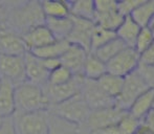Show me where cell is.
Masks as SVG:
<instances>
[{"label": "cell", "instance_id": "6da1fadb", "mask_svg": "<svg viewBox=\"0 0 154 134\" xmlns=\"http://www.w3.org/2000/svg\"><path fill=\"white\" fill-rule=\"evenodd\" d=\"M3 4L6 10L4 27L19 36L45 23L41 1H3Z\"/></svg>", "mask_w": 154, "mask_h": 134}, {"label": "cell", "instance_id": "7a4b0ae2", "mask_svg": "<svg viewBox=\"0 0 154 134\" xmlns=\"http://www.w3.org/2000/svg\"><path fill=\"white\" fill-rule=\"evenodd\" d=\"M49 102L43 88L29 82L15 86V112L48 111Z\"/></svg>", "mask_w": 154, "mask_h": 134}, {"label": "cell", "instance_id": "3957f363", "mask_svg": "<svg viewBox=\"0 0 154 134\" xmlns=\"http://www.w3.org/2000/svg\"><path fill=\"white\" fill-rule=\"evenodd\" d=\"M90 111L91 110L89 109L81 93L60 104L51 106L48 109V112L51 113L79 126H82L86 122Z\"/></svg>", "mask_w": 154, "mask_h": 134}, {"label": "cell", "instance_id": "277c9868", "mask_svg": "<svg viewBox=\"0 0 154 134\" xmlns=\"http://www.w3.org/2000/svg\"><path fill=\"white\" fill-rule=\"evenodd\" d=\"M48 111L15 112L13 122L17 134H48Z\"/></svg>", "mask_w": 154, "mask_h": 134}, {"label": "cell", "instance_id": "5b68a950", "mask_svg": "<svg viewBox=\"0 0 154 134\" xmlns=\"http://www.w3.org/2000/svg\"><path fill=\"white\" fill-rule=\"evenodd\" d=\"M148 88L150 86L137 70L127 75L124 78L122 91L114 101V107L122 111H128L134 100Z\"/></svg>", "mask_w": 154, "mask_h": 134}, {"label": "cell", "instance_id": "8992f818", "mask_svg": "<svg viewBox=\"0 0 154 134\" xmlns=\"http://www.w3.org/2000/svg\"><path fill=\"white\" fill-rule=\"evenodd\" d=\"M140 66V55L133 47H126L106 63L107 72L125 78L135 72Z\"/></svg>", "mask_w": 154, "mask_h": 134}, {"label": "cell", "instance_id": "52a82bcc", "mask_svg": "<svg viewBox=\"0 0 154 134\" xmlns=\"http://www.w3.org/2000/svg\"><path fill=\"white\" fill-rule=\"evenodd\" d=\"M95 17L94 24L102 29L116 32L121 25L124 17L119 13L116 1L111 0H97L94 1Z\"/></svg>", "mask_w": 154, "mask_h": 134}, {"label": "cell", "instance_id": "ba28073f", "mask_svg": "<svg viewBox=\"0 0 154 134\" xmlns=\"http://www.w3.org/2000/svg\"><path fill=\"white\" fill-rule=\"evenodd\" d=\"M84 78L75 75L68 83L62 84V85L53 86L46 84L43 88L45 96L49 102V105H57L64 101L71 99L72 96L81 93L82 84H83Z\"/></svg>", "mask_w": 154, "mask_h": 134}, {"label": "cell", "instance_id": "9c48e42d", "mask_svg": "<svg viewBox=\"0 0 154 134\" xmlns=\"http://www.w3.org/2000/svg\"><path fill=\"white\" fill-rule=\"evenodd\" d=\"M0 78L15 86L26 82L24 56H0Z\"/></svg>", "mask_w": 154, "mask_h": 134}, {"label": "cell", "instance_id": "30bf717a", "mask_svg": "<svg viewBox=\"0 0 154 134\" xmlns=\"http://www.w3.org/2000/svg\"><path fill=\"white\" fill-rule=\"evenodd\" d=\"M81 94L91 111L114 107V100L110 99L101 89L97 81L84 79L83 84H82Z\"/></svg>", "mask_w": 154, "mask_h": 134}, {"label": "cell", "instance_id": "8fae6325", "mask_svg": "<svg viewBox=\"0 0 154 134\" xmlns=\"http://www.w3.org/2000/svg\"><path fill=\"white\" fill-rule=\"evenodd\" d=\"M126 112L127 111H122L116 107L92 110L90 111L89 115L84 124L86 125L90 133L93 134L100 129L105 128L109 125L116 124Z\"/></svg>", "mask_w": 154, "mask_h": 134}, {"label": "cell", "instance_id": "7c38bea8", "mask_svg": "<svg viewBox=\"0 0 154 134\" xmlns=\"http://www.w3.org/2000/svg\"><path fill=\"white\" fill-rule=\"evenodd\" d=\"M71 19H72V29L67 38V41L70 44L78 45L85 49L87 53H90L91 37L95 27L94 22L75 17H71Z\"/></svg>", "mask_w": 154, "mask_h": 134}, {"label": "cell", "instance_id": "4fadbf2b", "mask_svg": "<svg viewBox=\"0 0 154 134\" xmlns=\"http://www.w3.org/2000/svg\"><path fill=\"white\" fill-rule=\"evenodd\" d=\"M25 62V80L34 85L44 87L47 84L49 72L44 68L42 61L35 57L29 51L24 53Z\"/></svg>", "mask_w": 154, "mask_h": 134}, {"label": "cell", "instance_id": "5bb4252c", "mask_svg": "<svg viewBox=\"0 0 154 134\" xmlns=\"http://www.w3.org/2000/svg\"><path fill=\"white\" fill-rule=\"evenodd\" d=\"M26 51L22 37L6 27L0 29V56H24Z\"/></svg>", "mask_w": 154, "mask_h": 134}, {"label": "cell", "instance_id": "9a60e30c", "mask_svg": "<svg viewBox=\"0 0 154 134\" xmlns=\"http://www.w3.org/2000/svg\"><path fill=\"white\" fill-rule=\"evenodd\" d=\"M88 53L78 45L70 44L67 50L60 58L61 65L71 71L73 75L83 77V67Z\"/></svg>", "mask_w": 154, "mask_h": 134}, {"label": "cell", "instance_id": "2e32d148", "mask_svg": "<svg viewBox=\"0 0 154 134\" xmlns=\"http://www.w3.org/2000/svg\"><path fill=\"white\" fill-rule=\"evenodd\" d=\"M22 40L26 46L27 51L40 48L56 41L49 29L45 26V24L36 26L25 33L22 36Z\"/></svg>", "mask_w": 154, "mask_h": 134}, {"label": "cell", "instance_id": "e0dca14e", "mask_svg": "<svg viewBox=\"0 0 154 134\" xmlns=\"http://www.w3.org/2000/svg\"><path fill=\"white\" fill-rule=\"evenodd\" d=\"M154 88L150 87L134 100L128 109V113L142 122L144 117L153 109Z\"/></svg>", "mask_w": 154, "mask_h": 134}, {"label": "cell", "instance_id": "ac0fdd59", "mask_svg": "<svg viewBox=\"0 0 154 134\" xmlns=\"http://www.w3.org/2000/svg\"><path fill=\"white\" fill-rule=\"evenodd\" d=\"M15 110V85L2 79L0 85V117L12 116Z\"/></svg>", "mask_w": 154, "mask_h": 134}, {"label": "cell", "instance_id": "d6986e66", "mask_svg": "<svg viewBox=\"0 0 154 134\" xmlns=\"http://www.w3.org/2000/svg\"><path fill=\"white\" fill-rule=\"evenodd\" d=\"M44 24L49 29L55 40H67L72 29V19L70 16L64 18H45Z\"/></svg>", "mask_w": 154, "mask_h": 134}, {"label": "cell", "instance_id": "ffe728a7", "mask_svg": "<svg viewBox=\"0 0 154 134\" xmlns=\"http://www.w3.org/2000/svg\"><path fill=\"white\" fill-rule=\"evenodd\" d=\"M140 29L142 27L130 16L124 17V20L116 31V38L122 40L128 47H133Z\"/></svg>", "mask_w": 154, "mask_h": 134}, {"label": "cell", "instance_id": "44dd1931", "mask_svg": "<svg viewBox=\"0 0 154 134\" xmlns=\"http://www.w3.org/2000/svg\"><path fill=\"white\" fill-rule=\"evenodd\" d=\"M69 45H70V43L67 40H61V41L56 40L48 45H45V46L40 47V48H37V49H32L29 53L41 60L60 59L63 53L67 50Z\"/></svg>", "mask_w": 154, "mask_h": 134}, {"label": "cell", "instance_id": "7402d4cb", "mask_svg": "<svg viewBox=\"0 0 154 134\" xmlns=\"http://www.w3.org/2000/svg\"><path fill=\"white\" fill-rule=\"evenodd\" d=\"M107 73L106 63L100 60L94 53H88L83 67V78L90 81H97Z\"/></svg>", "mask_w": 154, "mask_h": 134}, {"label": "cell", "instance_id": "603a6c76", "mask_svg": "<svg viewBox=\"0 0 154 134\" xmlns=\"http://www.w3.org/2000/svg\"><path fill=\"white\" fill-rule=\"evenodd\" d=\"M48 134H80V126L48 112Z\"/></svg>", "mask_w": 154, "mask_h": 134}, {"label": "cell", "instance_id": "cb8c5ba5", "mask_svg": "<svg viewBox=\"0 0 154 134\" xmlns=\"http://www.w3.org/2000/svg\"><path fill=\"white\" fill-rule=\"evenodd\" d=\"M69 14L75 18L93 22L95 17L94 1H90V0L69 1Z\"/></svg>", "mask_w": 154, "mask_h": 134}, {"label": "cell", "instance_id": "d4e9b609", "mask_svg": "<svg viewBox=\"0 0 154 134\" xmlns=\"http://www.w3.org/2000/svg\"><path fill=\"white\" fill-rule=\"evenodd\" d=\"M97 82L100 87H101V89L110 99L116 101V99L120 96L121 91H122L124 78L118 77V75H114L107 72L102 78H100Z\"/></svg>", "mask_w": 154, "mask_h": 134}, {"label": "cell", "instance_id": "484cf974", "mask_svg": "<svg viewBox=\"0 0 154 134\" xmlns=\"http://www.w3.org/2000/svg\"><path fill=\"white\" fill-rule=\"evenodd\" d=\"M41 8L45 18H64L70 16L69 1L44 0L41 1Z\"/></svg>", "mask_w": 154, "mask_h": 134}, {"label": "cell", "instance_id": "4316f807", "mask_svg": "<svg viewBox=\"0 0 154 134\" xmlns=\"http://www.w3.org/2000/svg\"><path fill=\"white\" fill-rule=\"evenodd\" d=\"M140 27H147L154 18V0H143L130 15Z\"/></svg>", "mask_w": 154, "mask_h": 134}, {"label": "cell", "instance_id": "83f0119b", "mask_svg": "<svg viewBox=\"0 0 154 134\" xmlns=\"http://www.w3.org/2000/svg\"><path fill=\"white\" fill-rule=\"evenodd\" d=\"M126 47L128 46L122 40H120L119 38H114L111 41H109L108 43H106L105 45L95 49L94 51H91V53H94L100 60L107 63L108 61H110L112 58L116 57L119 53H121Z\"/></svg>", "mask_w": 154, "mask_h": 134}, {"label": "cell", "instance_id": "f1b7e54d", "mask_svg": "<svg viewBox=\"0 0 154 134\" xmlns=\"http://www.w3.org/2000/svg\"><path fill=\"white\" fill-rule=\"evenodd\" d=\"M114 38H116V32L108 31V29H102L95 25L91 37V43H90V53L105 45L106 43H108Z\"/></svg>", "mask_w": 154, "mask_h": 134}, {"label": "cell", "instance_id": "f546056e", "mask_svg": "<svg viewBox=\"0 0 154 134\" xmlns=\"http://www.w3.org/2000/svg\"><path fill=\"white\" fill-rule=\"evenodd\" d=\"M118 128L121 134H135L137 129L142 125V122L137 118L133 117L128 111L116 122Z\"/></svg>", "mask_w": 154, "mask_h": 134}, {"label": "cell", "instance_id": "4dcf8cb0", "mask_svg": "<svg viewBox=\"0 0 154 134\" xmlns=\"http://www.w3.org/2000/svg\"><path fill=\"white\" fill-rule=\"evenodd\" d=\"M73 77L75 75L71 73V71L69 69H67L66 67L61 65L49 72L47 84L53 86L62 85V84L68 83Z\"/></svg>", "mask_w": 154, "mask_h": 134}, {"label": "cell", "instance_id": "1f68e13d", "mask_svg": "<svg viewBox=\"0 0 154 134\" xmlns=\"http://www.w3.org/2000/svg\"><path fill=\"white\" fill-rule=\"evenodd\" d=\"M154 43V39L152 37L150 29L148 27H142L138 33L137 37H136V40L134 42L133 48L136 50V53L138 55H142L145 50L149 48Z\"/></svg>", "mask_w": 154, "mask_h": 134}, {"label": "cell", "instance_id": "d6a6232c", "mask_svg": "<svg viewBox=\"0 0 154 134\" xmlns=\"http://www.w3.org/2000/svg\"><path fill=\"white\" fill-rule=\"evenodd\" d=\"M143 0H124V1H116L118 11L123 17L130 16L131 13L135 10V8Z\"/></svg>", "mask_w": 154, "mask_h": 134}, {"label": "cell", "instance_id": "836d02e7", "mask_svg": "<svg viewBox=\"0 0 154 134\" xmlns=\"http://www.w3.org/2000/svg\"><path fill=\"white\" fill-rule=\"evenodd\" d=\"M140 66L154 67V43L140 56Z\"/></svg>", "mask_w": 154, "mask_h": 134}, {"label": "cell", "instance_id": "e575fe53", "mask_svg": "<svg viewBox=\"0 0 154 134\" xmlns=\"http://www.w3.org/2000/svg\"><path fill=\"white\" fill-rule=\"evenodd\" d=\"M0 134H17L14 122H13V115L2 118L1 126H0Z\"/></svg>", "mask_w": 154, "mask_h": 134}, {"label": "cell", "instance_id": "d590c367", "mask_svg": "<svg viewBox=\"0 0 154 134\" xmlns=\"http://www.w3.org/2000/svg\"><path fill=\"white\" fill-rule=\"evenodd\" d=\"M41 61H42V64H43V66H44V68L46 69L48 72H51L54 69L61 66V61H60V59H45V60H41Z\"/></svg>", "mask_w": 154, "mask_h": 134}, {"label": "cell", "instance_id": "8d00e7d4", "mask_svg": "<svg viewBox=\"0 0 154 134\" xmlns=\"http://www.w3.org/2000/svg\"><path fill=\"white\" fill-rule=\"evenodd\" d=\"M142 123L144 125H146L149 129H151L154 132V109L151 110V111L145 116L144 120H142Z\"/></svg>", "mask_w": 154, "mask_h": 134}, {"label": "cell", "instance_id": "74e56055", "mask_svg": "<svg viewBox=\"0 0 154 134\" xmlns=\"http://www.w3.org/2000/svg\"><path fill=\"white\" fill-rule=\"evenodd\" d=\"M6 10L3 4V1H0V29L4 27V22H5Z\"/></svg>", "mask_w": 154, "mask_h": 134}, {"label": "cell", "instance_id": "f35d334b", "mask_svg": "<svg viewBox=\"0 0 154 134\" xmlns=\"http://www.w3.org/2000/svg\"><path fill=\"white\" fill-rule=\"evenodd\" d=\"M135 134H154V132L151 129H149L146 125H144L142 123V125L140 126V128L137 129V131L135 132Z\"/></svg>", "mask_w": 154, "mask_h": 134}, {"label": "cell", "instance_id": "ab89813d", "mask_svg": "<svg viewBox=\"0 0 154 134\" xmlns=\"http://www.w3.org/2000/svg\"><path fill=\"white\" fill-rule=\"evenodd\" d=\"M147 27L150 29L151 34H152V37H153V39H154V18L152 19V20H151V22L149 23V25Z\"/></svg>", "mask_w": 154, "mask_h": 134}, {"label": "cell", "instance_id": "60d3db41", "mask_svg": "<svg viewBox=\"0 0 154 134\" xmlns=\"http://www.w3.org/2000/svg\"><path fill=\"white\" fill-rule=\"evenodd\" d=\"M1 123H2V117H0V126H1Z\"/></svg>", "mask_w": 154, "mask_h": 134}, {"label": "cell", "instance_id": "b9f144b4", "mask_svg": "<svg viewBox=\"0 0 154 134\" xmlns=\"http://www.w3.org/2000/svg\"><path fill=\"white\" fill-rule=\"evenodd\" d=\"M1 81H2V79L0 78V85H1Z\"/></svg>", "mask_w": 154, "mask_h": 134}, {"label": "cell", "instance_id": "7bdbcfd3", "mask_svg": "<svg viewBox=\"0 0 154 134\" xmlns=\"http://www.w3.org/2000/svg\"><path fill=\"white\" fill-rule=\"evenodd\" d=\"M153 109H154V103H153Z\"/></svg>", "mask_w": 154, "mask_h": 134}]
</instances>
